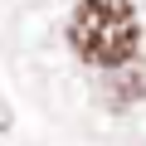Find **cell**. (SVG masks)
Returning a JSON list of instances; mask_svg holds the SVG:
<instances>
[{"instance_id":"obj_1","label":"cell","mask_w":146,"mask_h":146,"mask_svg":"<svg viewBox=\"0 0 146 146\" xmlns=\"http://www.w3.org/2000/svg\"><path fill=\"white\" fill-rule=\"evenodd\" d=\"M68 44L83 63L98 68H122L141 49V25L131 0H78L68 20Z\"/></svg>"}]
</instances>
